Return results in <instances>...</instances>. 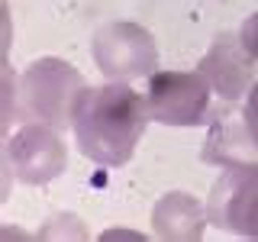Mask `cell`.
Returning a JSON list of instances; mask_svg holds the SVG:
<instances>
[{"mask_svg": "<svg viewBox=\"0 0 258 242\" xmlns=\"http://www.w3.org/2000/svg\"><path fill=\"white\" fill-rule=\"evenodd\" d=\"M84 87V78L68 62L39 58L23 71V110L42 123L61 129L64 123H71V110H75V100Z\"/></svg>", "mask_w": 258, "mask_h": 242, "instance_id": "7a4b0ae2", "label": "cell"}, {"mask_svg": "<svg viewBox=\"0 0 258 242\" xmlns=\"http://www.w3.org/2000/svg\"><path fill=\"white\" fill-rule=\"evenodd\" d=\"M94 62L107 78H145L158 68V45L152 32L136 23H110L94 36Z\"/></svg>", "mask_w": 258, "mask_h": 242, "instance_id": "277c9868", "label": "cell"}, {"mask_svg": "<svg viewBox=\"0 0 258 242\" xmlns=\"http://www.w3.org/2000/svg\"><path fill=\"white\" fill-rule=\"evenodd\" d=\"M210 81L200 71H155L149 78V113L165 126H204L210 116Z\"/></svg>", "mask_w": 258, "mask_h": 242, "instance_id": "3957f363", "label": "cell"}, {"mask_svg": "<svg viewBox=\"0 0 258 242\" xmlns=\"http://www.w3.org/2000/svg\"><path fill=\"white\" fill-rule=\"evenodd\" d=\"M207 220V207L184 191L165 194L152 210V226L161 239H200Z\"/></svg>", "mask_w": 258, "mask_h": 242, "instance_id": "9c48e42d", "label": "cell"}, {"mask_svg": "<svg viewBox=\"0 0 258 242\" xmlns=\"http://www.w3.org/2000/svg\"><path fill=\"white\" fill-rule=\"evenodd\" d=\"M252 55L245 52L239 36H216L213 48L200 58L197 71L210 81L213 94H220L226 103H236L242 94L252 91L255 84V68Z\"/></svg>", "mask_w": 258, "mask_h": 242, "instance_id": "52a82bcc", "label": "cell"}, {"mask_svg": "<svg viewBox=\"0 0 258 242\" xmlns=\"http://www.w3.org/2000/svg\"><path fill=\"white\" fill-rule=\"evenodd\" d=\"M200 158L220 168H258V136L245 116L220 110L210 126Z\"/></svg>", "mask_w": 258, "mask_h": 242, "instance_id": "ba28073f", "label": "cell"}, {"mask_svg": "<svg viewBox=\"0 0 258 242\" xmlns=\"http://www.w3.org/2000/svg\"><path fill=\"white\" fill-rule=\"evenodd\" d=\"M149 119V100L129 84L84 87L71 110V129L81 155L107 168H119L136 155Z\"/></svg>", "mask_w": 258, "mask_h": 242, "instance_id": "6da1fadb", "label": "cell"}, {"mask_svg": "<svg viewBox=\"0 0 258 242\" xmlns=\"http://www.w3.org/2000/svg\"><path fill=\"white\" fill-rule=\"evenodd\" d=\"M252 239H258V216H255V229H252Z\"/></svg>", "mask_w": 258, "mask_h": 242, "instance_id": "7c38bea8", "label": "cell"}, {"mask_svg": "<svg viewBox=\"0 0 258 242\" xmlns=\"http://www.w3.org/2000/svg\"><path fill=\"white\" fill-rule=\"evenodd\" d=\"M242 116L248 119V126H252L255 136H258V81L252 84V91H248V100H245V110H242Z\"/></svg>", "mask_w": 258, "mask_h": 242, "instance_id": "8fae6325", "label": "cell"}, {"mask_svg": "<svg viewBox=\"0 0 258 242\" xmlns=\"http://www.w3.org/2000/svg\"><path fill=\"white\" fill-rule=\"evenodd\" d=\"M64 142L58 136V126L52 123H26L7 139V168L23 184H45L64 171Z\"/></svg>", "mask_w": 258, "mask_h": 242, "instance_id": "5b68a950", "label": "cell"}, {"mask_svg": "<svg viewBox=\"0 0 258 242\" xmlns=\"http://www.w3.org/2000/svg\"><path fill=\"white\" fill-rule=\"evenodd\" d=\"M207 216L213 226L252 239L258 216V168H226L207 200Z\"/></svg>", "mask_w": 258, "mask_h": 242, "instance_id": "8992f818", "label": "cell"}, {"mask_svg": "<svg viewBox=\"0 0 258 242\" xmlns=\"http://www.w3.org/2000/svg\"><path fill=\"white\" fill-rule=\"evenodd\" d=\"M239 39H242V45H245V52L252 55V58L258 62V10L248 16L245 23H242V29H239Z\"/></svg>", "mask_w": 258, "mask_h": 242, "instance_id": "30bf717a", "label": "cell"}]
</instances>
